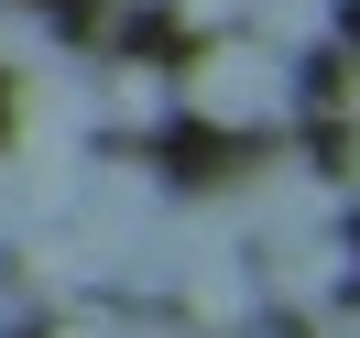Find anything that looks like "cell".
Instances as JSON below:
<instances>
[{
    "label": "cell",
    "mask_w": 360,
    "mask_h": 338,
    "mask_svg": "<svg viewBox=\"0 0 360 338\" xmlns=\"http://www.w3.org/2000/svg\"><path fill=\"white\" fill-rule=\"evenodd\" d=\"M175 98L219 131H284L295 120V55L251 44V33H207V55L175 77Z\"/></svg>",
    "instance_id": "1"
},
{
    "label": "cell",
    "mask_w": 360,
    "mask_h": 338,
    "mask_svg": "<svg viewBox=\"0 0 360 338\" xmlns=\"http://www.w3.org/2000/svg\"><path fill=\"white\" fill-rule=\"evenodd\" d=\"M219 219H229L240 251H273V240H295V229H328L338 219V186L316 175L306 153H273V164H251L240 186H219Z\"/></svg>",
    "instance_id": "2"
},
{
    "label": "cell",
    "mask_w": 360,
    "mask_h": 338,
    "mask_svg": "<svg viewBox=\"0 0 360 338\" xmlns=\"http://www.w3.org/2000/svg\"><path fill=\"white\" fill-rule=\"evenodd\" d=\"M88 131H98V110H88V66L44 55V66L11 77V153H66V164H88Z\"/></svg>",
    "instance_id": "3"
},
{
    "label": "cell",
    "mask_w": 360,
    "mask_h": 338,
    "mask_svg": "<svg viewBox=\"0 0 360 338\" xmlns=\"http://www.w3.org/2000/svg\"><path fill=\"white\" fill-rule=\"evenodd\" d=\"M349 273H360V251L338 240V219H328V229L273 240L262 262H251V284H262V316H328L338 294H349Z\"/></svg>",
    "instance_id": "4"
},
{
    "label": "cell",
    "mask_w": 360,
    "mask_h": 338,
    "mask_svg": "<svg viewBox=\"0 0 360 338\" xmlns=\"http://www.w3.org/2000/svg\"><path fill=\"white\" fill-rule=\"evenodd\" d=\"M175 294H186V327L197 338H240L251 316H262V284H251L240 240H197V262L175 273Z\"/></svg>",
    "instance_id": "5"
},
{
    "label": "cell",
    "mask_w": 360,
    "mask_h": 338,
    "mask_svg": "<svg viewBox=\"0 0 360 338\" xmlns=\"http://www.w3.org/2000/svg\"><path fill=\"white\" fill-rule=\"evenodd\" d=\"M88 110H98V131H153L175 110V77L142 55H110V66H88Z\"/></svg>",
    "instance_id": "6"
},
{
    "label": "cell",
    "mask_w": 360,
    "mask_h": 338,
    "mask_svg": "<svg viewBox=\"0 0 360 338\" xmlns=\"http://www.w3.org/2000/svg\"><path fill=\"white\" fill-rule=\"evenodd\" d=\"M240 33H251V44H273V55H316V44L338 33V0H251Z\"/></svg>",
    "instance_id": "7"
},
{
    "label": "cell",
    "mask_w": 360,
    "mask_h": 338,
    "mask_svg": "<svg viewBox=\"0 0 360 338\" xmlns=\"http://www.w3.org/2000/svg\"><path fill=\"white\" fill-rule=\"evenodd\" d=\"M44 338H197L186 316H131V306H66L44 316Z\"/></svg>",
    "instance_id": "8"
},
{
    "label": "cell",
    "mask_w": 360,
    "mask_h": 338,
    "mask_svg": "<svg viewBox=\"0 0 360 338\" xmlns=\"http://www.w3.org/2000/svg\"><path fill=\"white\" fill-rule=\"evenodd\" d=\"M55 55V22L33 11V0H0V77H22V66H44Z\"/></svg>",
    "instance_id": "9"
},
{
    "label": "cell",
    "mask_w": 360,
    "mask_h": 338,
    "mask_svg": "<svg viewBox=\"0 0 360 338\" xmlns=\"http://www.w3.org/2000/svg\"><path fill=\"white\" fill-rule=\"evenodd\" d=\"M22 327H33V306L11 294V273H0V338H22Z\"/></svg>",
    "instance_id": "10"
},
{
    "label": "cell",
    "mask_w": 360,
    "mask_h": 338,
    "mask_svg": "<svg viewBox=\"0 0 360 338\" xmlns=\"http://www.w3.org/2000/svg\"><path fill=\"white\" fill-rule=\"evenodd\" d=\"M316 338H360V306H349V294H338V306L316 316Z\"/></svg>",
    "instance_id": "11"
},
{
    "label": "cell",
    "mask_w": 360,
    "mask_h": 338,
    "mask_svg": "<svg viewBox=\"0 0 360 338\" xmlns=\"http://www.w3.org/2000/svg\"><path fill=\"white\" fill-rule=\"evenodd\" d=\"M338 110H349V131H360V66H349V77H338Z\"/></svg>",
    "instance_id": "12"
},
{
    "label": "cell",
    "mask_w": 360,
    "mask_h": 338,
    "mask_svg": "<svg viewBox=\"0 0 360 338\" xmlns=\"http://www.w3.org/2000/svg\"><path fill=\"white\" fill-rule=\"evenodd\" d=\"M338 197H360V153H349V186H338Z\"/></svg>",
    "instance_id": "13"
}]
</instances>
